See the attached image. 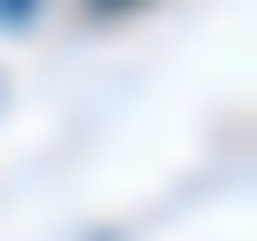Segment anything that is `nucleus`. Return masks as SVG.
<instances>
[{"instance_id": "1", "label": "nucleus", "mask_w": 257, "mask_h": 241, "mask_svg": "<svg viewBox=\"0 0 257 241\" xmlns=\"http://www.w3.org/2000/svg\"><path fill=\"white\" fill-rule=\"evenodd\" d=\"M16 16H24V0H0V24H16Z\"/></svg>"}]
</instances>
